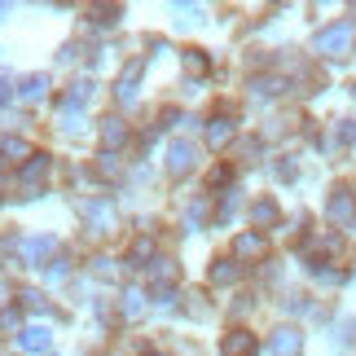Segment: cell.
Instances as JSON below:
<instances>
[{
	"mask_svg": "<svg viewBox=\"0 0 356 356\" xmlns=\"http://www.w3.org/2000/svg\"><path fill=\"white\" fill-rule=\"evenodd\" d=\"M312 44H317V53H325V58H348V53L356 49V18H343V22L325 26Z\"/></svg>",
	"mask_w": 356,
	"mask_h": 356,
	"instance_id": "1",
	"label": "cell"
},
{
	"mask_svg": "<svg viewBox=\"0 0 356 356\" xmlns=\"http://www.w3.org/2000/svg\"><path fill=\"white\" fill-rule=\"evenodd\" d=\"M44 88H49V75H26L22 79V102H40Z\"/></svg>",
	"mask_w": 356,
	"mask_h": 356,
	"instance_id": "15",
	"label": "cell"
},
{
	"mask_svg": "<svg viewBox=\"0 0 356 356\" xmlns=\"http://www.w3.org/2000/svg\"><path fill=\"white\" fill-rule=\"evenodd\" d=\"M145 255H149V238H141V242L132 246V259H145Z\"/></svg>",
	"mask_w": 356,
	"mask_h": 356,
	"instance_id": "27",
	"label": "cell"
},
{
	"mask_svg": "<svg viewBox=\"0 0 356 356\" xmlns=\"http://www.w3.org/2000/svg\"><path fill=\"white\" fill-rule=\"evenodd\" d=\"M22 299H26V308H44V295L40 291H22Z\"/></svg>",
	"mask_w": 356,
	"mask_h": 356,
	"instance_id": "26",
	"label": "cell"
},
{
	"mask_svg": "<svg viewBox=\"0 0 356 356\" xmlns=\"http://www.w3.org/2000/svg\"><path fill=\"white\" fill-rule=\"evenodd\" d=\"M49 343H53V334L44 330V325H31V330H22V334H18V348H22V352H31V356H35V352H49Z\"/></svg>",
	"mask_w": 356,
	"mask_h": 356,
	"instance_id": "10",
	"label": "cell"
},
{
	"mask_svg": "<svg viewBox=\"0 0 356 356\" xmlns=\"http://www.w3.org/2000/svg\"><path fill=\"white\" fill-rule=\"evenodd\" d=\"M299 348H304V334H299L295 325H282V330H273V339H268L273 356H299Z\"/></svg>",
	"mask_w": 356,
	"mask_h": 356,
	"instance_id": "4",
	"label": "cell"
},
{
	"mask_svg": "<svg viewBox=\"0 0 356 356\" xmlns=\"http://www.w3.org/2000/svg\"><path fill=\"white\" fill-rule=\"evenodd\" d=\"M53 246H58L53 238H26V242H13V251H22L26 264H40V268H44V259H49Z\"/></svg>",
	"mask_w": 356,
	"mask_h": 356,
	"instance_id": "5",
	"label": "cell"
},
{
	"mask_svg": "<svg viewBox=\"0 0 356 356\" xmlns=\"http://www.w3.org/2000/svg\"><path fill=\"white\" fill-rule=\"evenodd\" d=\"M339 136H343V141L356 149V123H352V119H343V123H339Z\"/></svg>",
	"mask_w": 356,
	"mask_h": 356,
	"instance_id": "23",
	"label": "cell"
},
{
	"mask_svg": "<svg viewBox=\"0 0 356 356\" xmlns=\"http://www.w3.org/2000/svg\"><path fill=\"white\" fill-rule=\"evenodd\" d=\"M352 97H356V84H352Z\"/></svg>",
	"mask_w": 356,
	"mask_h": 356,
	"instance_id": "29",
	"label": "cell"
},
{
	"mask_svg": "<svg viewBox=\"0 0 356 356\" xmlns=\"http://www.w3.org/2000/svg\"><path fill=\"white\" fill-rule=\"evenodd\" d=\"M9 102V88H5V79H0V106H5Z\"/></svg>",
	"mask_w": 356,
	"mask_h": 356,
	"instance_id": "28",
	"label": "cell"
},
{
	"mask_svg": "<svg viewBox=\"0 0 356 356\" xmlns=\"http://www.w3.org/2000/svg\"><path fill=\"white\" fill-rule=\"evenodd\" d=\"M264 251H268V242H264V234H259V229H255V234H242V238L234 242V255H238V259H259Z\"/></svg>",
	"mask_w": 356,
	"mask_h": 356,
	"instance_id": "9",
	"label": "cell"
},
{
	"mask_svg": "<svg viewBox=\"0 0 356 356\" xmlns=\"http://www.w3.org/2000/svg\"><path fill=\"white\" fill-rule=\"evenodd\" d=\"M185 66H189L194 75H202V71H207V58H202V53L194 49V53H185Z\"/></svg>",
	"mask_w": 356,
	"mask_h": 356,
	"instance_id": "22",
	"label": "cell"
},
{
	"mask_svg": "<svg viewBox=\"0 0 356 356\" xmlns=\"http://www.w3.org/2000/svg\"><path fill=\"white\" fill-rule=\"evenodd\" d=\"M128 141V128H123V119H102V145H106V154H111L115 145Z\"/></svg>",
	"mask_w": 356,
	"mask_h": 356,
	"instance_id": "11",
	"label": "cell"
},
{
	"mask_svg": "<svg viewBox=\"0 0 356 356\" xmlns=\"http://www.w3.org/2000/svg\"><path fill=\"white\" fill-rule=\"evenodd\" d=\"M141 312H145V295H141V291H128V295H123V317L136 321Z\"/></svg>",
	"mask_w": 356,
	"mask_h": 356,
	"instance_id": "19",
	"label": "cell"
},
{
	"mask_svg": "<svg viewBox=\"0 0 356 356\" xmlns=\"http://www.w3.org/2000/svg\"><path fill=\"white\" fill-rule=\"evenodd\" d=\"M234 132H238L234 119H229V115H216V119L207 123V145H211V149H225L229 141H234Z\"/></svg>",
	"mask_w": 356,
	"mask_h": 356,
	"instance_id": "6",
	"label": "cell"
},
{
	"mask_svg": "<svg viewBox=\"0 0 356 356\" xmlns=\"http://www.w3.org/2000/svg\"><path fill=\"white\" fill-rule=\"evenodd\" d=\"M255 334L251 330H234V334H225V343H220V352L225 356H255Z\"/></svg>",
	"mask_w": 356,
	"mask_h": 356,
	"instance_id": "8",
	"label": "cell"
},
{
	"mask_svg": "<svg viewBox=\"0 0 356 356\" xmlns=\"http://www.w3.org/2000/svg\"><path fill=\"white\" fill-rule=\"evenodd\" d=\"M0 149H5V154H26V145L13 141V136H5V145H0ZM26 159H31V154H26Z\"/></svg>",
	"mask_w": 356,
	"mask_h": 356,
	"instance_id": "25",
	"label": "cell"
},
{
	"mask_svg": "<svg viewBox=\"0 0 356 356\" xmlns=\"http://www.w3.org/2000/svg\"><path fill=\"white\" fill-rule=\"evenodd\" d=\"M251 220H255L259 229L277 225V202H273V198H264V202H255V207H251Z\"/></svg>",
	"mask_w": 356,
	"mask_h": 356,
	"instance_id": "13",
	"label": "cell"
},
{
	"mask_svg": "<svg viewBox=\"0 0 356 356\" xmlns=\"http://www.w3.org/2000/svg\"><path fill=\"white\" fill-rule=\"evenodd\" d=\"M44 172H49V154H31V163H26L18 176H22V185H35Z\"/></svg>",
	"mask_w": 356,
	"mask_h": 356,
	"instance_id": "14",
	"label": "cell"
},
{
	"mask_svg": "<svg viewBox=\"0 0 356 356\" xmlns=\"http://www.w3.org/2000/svg\"><path fill=\"white\" fill-rule=\"evenodd\" d=\"M194 163H198V154H194V145H189V141H172L168 145V176L194 172Z\"/></svg>",
	"mask_w": 356,
	"mask_h": 356,
	"instance_id": "3",
	"label": "cell"
},
{
	"mask_svg": "<svg viewBox=\"0 0 356 356\" xmlns=\"http://www.w3.org/2000/svg\"><path fill=\"white\" fill-rule=\"evenodd\" d=\"M352 330H356V325L343 321V325H339V334H334V343H343V348H348V343H352Z\"/></svg>",
	"mask_w": 356,
	"mask_h": 356,
	"instance_id": "24",
	"label": "cell"
},
{
	"mask_svg": "<svg viewBox=\"0 0 356 356\" xmlns=\"http://www.w3.org/2000/svg\"><path fill=\"white\" fill-rule=\"evenodd\" d=\"M92 13H97V18H92V22H102V26L119 22V9H115V5H102V9H92Z\"/></svg>",
	"mask_w": 356,
	"mask_h": 356,
	"instance_id": "21",
	"label": "cell"
},
{
	"mask_svg": "<svg viewBox=\"0 0 356 356\" xmlns=\"http://www.w3.org/2000/svg\"><path fill=\"white\" fill-rule=\"evenodd\" d=\"M141 71H145V62H132L128 71H123V79L115 84V92H119V102H132L136 97V79H141Z\"/></svg>",
	"mask_w": 356,
	"mask_h": 356,
	"instance_id": "12",
	"label": "cell"
},
{
	"mask_svg": "<svg viewBox=\"0 0 356 356\" xmlns=\"http://www.w3.org/2000/svg\"><path fill=\"white\" fill-rule=\"evenodd\" d=\"M88 97H92V84H88V79H79V84H71V92L62 97V106H66V111H75V106H84Z\"/></svg>",
	"mask_w": 356,
	"mask_h": 356,
	"instance_id": "16",
	"label": "cell"
},
{
	"mask_svg": "<svg viewBox=\"0 0 356 356\" xmlns=\"http://www.w3.org/2000/svg\"><path fill=\"white\" fill-rule=\"evenodd\" d=\"M277 92H286V79H277V75L255 79V97H277Z\"/></svg>",
	"mask_w": 356,
	"mask_h": 356,
	"instance_id": "17",
	"label": "cell"
},
{
	"mask_svg": "<svg viewBox=\"0 0 356 356\" xmlns=\"http://www.w3.org/2000/svg\"><path fill=\"white\" fill-rule=\"evenodd\" d=\"M84 216L92 220V234H111L115 229V211H111V202H84Z\"/></svg>",
	"mask_w": 356,
	"mask_h": 356,
	"instance_id": "7",
	"label": "cell"
},
{
	"mask_svg": "<svg viewBox=\"0 0 356 356\" xmlns=\"http://www.w3.org/2000/svg\"><path fill=\"white\" fill-rule=\"evenodd\" d=\"M149 273H154V282H163V291H168V286L176 282V264H168V259H159V264L149 268Z\"/></svg>",
	"mask_w": 356,
	"mask_h": 356,
	"instance_id": "20",
	"label": "cell"
},
{
	"mask_svg": "<svg viewBox=\"0 0 356 356\" xmlns=\"http://www.w3.org/2000/svg\"><path fill=\"white\" fill-rule=\"evenodd\" d=\"M234 277H238V264H234V259H216V268H211V282H216V286H229Z\"/></svg>",
	"mask_w": 356,
	"mask_h": 356,
	"instance_id": "18",
	"label": "cell"
},
{
	"mask_svg": "<svg viewBox=\"0 0 356 356\" xmlns=\"http://www.w3.org/2000/svg\"><path fill=\"white\" fill-rule=\"evenodd\" d=\"M325 216H330L339 229H352V225H356V194L339 185L334 194H330V202H325Z\"/></svg>",
	"mask_w": 356,
	"mask_h": 356,
	"instance_id": "2",
	"label": "cell"
}]
</instances>
